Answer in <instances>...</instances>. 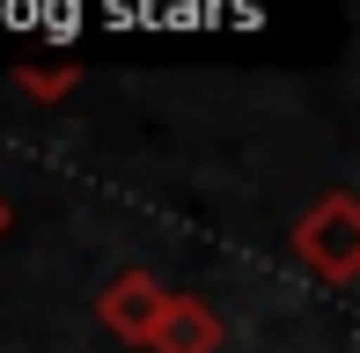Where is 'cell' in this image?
<instances>
[{
	"label": "cell",
	"instance_id": "6da1fadb",
	"mask_svg": "<svg viewBox=\"0 0 360 353\" xmlns=\"http://www.w3.org/2000/svg\"><path fill=\"white\" fill-rule=\"evenodd\" d=\"M287 243L323 287H353L360 280V199L353 191H323V199L294 221Z\"/></svg>",
	"mask_w": 360,
	"mask_h": 353
},
{
	"label": "cell",
	"instance_id": "7a4b0ae2",
	"mask_svg": "<svg viewBox=\"0 0 360 353\" xmlns=\"http://www.w3.org/2000/svg\"><path fill=\"white\" fill-rule=\"evenodd\" d=\"M162 302H169V287H162L155 272L125 265L118 280H103V295H96V316H103V331H110V339H125V346H147V331H155Z\"/></svg>",
	"mask_w": 360,
	"mask_h": 353
},
{
	"label": "cell",
	"instance_id": "3957f363",
	"mask_svg": "<svg viewBox=\"0 0 360 353\" xmlns=\"http://www.w3.org/2000/svg\"><path fill=\"white\" fill-rule=\"evenodd\" d=\"M221 339H228V324H221L214 302H206V295H176V287H169L155 331H147V353H221Z\"/></svg>",
	"mask_w": 360,
	"mask_h": 353
},
{
	"label": "cell",
	"instance_id": "277c9868",
	"mask_svg": "<svg viewBox=\"0 0 360 353\" xmlns=\"http://www.w3.org/2000/svg\"><path fill=\"white\" fill-rule=\"evenodd\" d=\"M8 82L22 89L30 103H67V96L81 89V67H74V59H59V67H15Z\"/></svg>",
	"mask_w": 360,
	"mask_h": 353
},
{
	"label": "cell",
	"instance_id": "5b68a950",
	"mask_svg": "<svg viewBox=\"0 0 360 353\" xmlns=\"http://www.w3.org/2000/svg\"><path fill=\"white\" fill-rule=\"evenodd\" d=\"M8 221H15V214H8V199H0V236H8Z\"/></svg>",
	"mask_w": 360,
	"mask_h": 353
}]
</instances>
